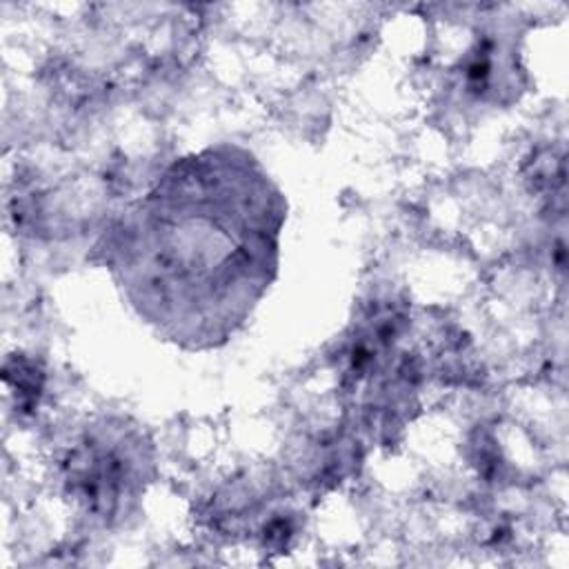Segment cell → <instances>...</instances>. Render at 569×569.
<instances>
[{"label":"cell","instance_id":"obj_1","mask_svg":"<svg viewBox=\"0 0 569 569\" xmlns=\"http://www.w3.org/2000/svg\"><path fill=\"white\" fill-rule=\"evenodd\" d=\"M287 202L260 160L216 144L176 160L109 233L107 262L164 340L224 345L278 273Z\"/></svg>","mask_w":569,"mask_h":569}]
</instances>
